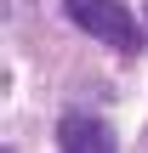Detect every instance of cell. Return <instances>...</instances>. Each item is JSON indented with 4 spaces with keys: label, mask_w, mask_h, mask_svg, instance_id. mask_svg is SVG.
<instances>
[{
    "label": "cell",
    "mask_w": 148,
    "mask_h": 153,
    "mask_svg": "<svg viewBox=\"0 0 148 153\" xmlns=\"http://www.w3.org/2000/svg\"><path fill=\"white\" fill-rule=\"evenodd\" d=\"M63 6H68L74 28H86L91 40H103V45H114L125 57L143 51V23H137V11L125 0H63Z\"/></svg>",
    "instance_id": "6da1fadb"
},
{
    "label": "cell",
    "mask_w": 148,
    "mask_h": 153,
    "mask_svg": "<svg viewBox=\"0 0 148 153\" xmlns=\"http://www.w3.org/2000/svg\"><path fill=\"white\" fill-rule=\"evenodd\" d=\"M57 142L74 153H108L114 148V131L103 125V119H91V114H68L63 125H57Z\"/></svg>",
    "instance_id": "7a4b0ae2"
}]
</instances>
